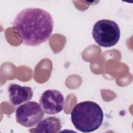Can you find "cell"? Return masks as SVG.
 Returning a JSON list of instances; mask_svg holds the SVG:
<instances>
[{"instance_id":"1","label":"cell","mask_w":133,"mask_h":133,"mask_svg":"<svg viewBox=\"0 0 133 133\" xmlns=\"http://www.w3.org/2000/svg\"><path fill=\"white\" fill-rule=\"evenodd\" d=\"M53 28V19L50 13L35 7L22 10L13 23V28L22 42L30 46H36L47 41Z\"/></svg>"},{"instance_id":"2","label":"cell","mask_w":133,"mask_h":133,"mask_svg":"<svg viewBox=\"0 0 133 133\" xmlns=\"http://www.w3.org/2000/svg\"><path fill=\"white\" fill-rule=\"evenodd\" d=\"M71 119L76 129L83 132H90L102 125L103 113L97 103L85 101L77 103L71 113Z\"/></svg>"},{"instance_id":"3","label":"cell","mask_w":133,"mask_h":133,"mask_svg":"<svg viewBox=\"0 0 133 133\" xmlns=\"http://www.w3.org/2000/svg\"><path fill=\"white\" fill-rule=\"evenodd\" d=\"M92 34L96 43L100 46L110 47L117 43L121 32L115 22L109 19H102L94 25Z\"/></svg>"},{"instance_id":"4","label":"cell","mask_w":133,"mask_h":133,"mask_svg":"<svg viewBox=\"0 0 133 133\" xmlns=\"http://www.w3.org/2000/svg\"><path fill=\"white\" fill-rule=\"evenodd\" d=\"M44 116L41 105L35 101H29L20 105L16 110L17 122L25 127L36 125Z\"/></svg>"},{"instance_id":"5","label":"cell","mask_w":133,"mask_h":133,"mask_svg":"<svg viewBox=\"0 0 133 133\" xmlns=\"http://www.w3.org/2000/svg\"><path fill=\"white\" fill-rule=\"evenodd\" d=\"M39 104L45 113L55 115L62 111L65 100L63 95L59 91L56 89H47L41 95Z\"/></svg>"},{"instance_id":"6","label":"cell","mask_w":133,"mask_h":133,"mask_svg":"<svg viewBox=\"0 0 133 133\" xmlns=\"http://www.w3.org/2000/svg\"><path fill=\"white\" fill-rule=\"evenodd\" d=\"M8 92L10 103L15 106L29 101L33 96V90L30 87L14 83L8 86Z\"/></svg>"},{"instance_id":"7","label":"cell","mask_w":133,"mask_h":133,"mask_svg":"<svg viewBox=\"0 0 133 133\" xmlns=\"http://www.w3.org/2000/svg\"><path fill=\"white\" fill-rule=\"evenodd\" d=\"M62 127L60 119L56 117H48L38 123L37 125L29 130L31 132L56 133Z\"/></svg>"}]
</instances>
